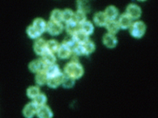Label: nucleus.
<instances>
[{"mask_svg":"<svg viewBox=\"0 0 158 118\" xmlns=\"http://www.w3.org/2000/svg\"><path fill=\"white\" fill-rule=\"evenodd\" d=\"M84 72L83 66L77 61H71L67 63L64 68L65 74L75 80H78L82 77Z\"/></svg>","mask_w":158,"mask_h":118,"instance_id":"nucleus-1","label":"nucleus"},{"mask_svg":"<svg viewBox=\"0 0 158 118\" xmlns=\"http://www.w3.org/2000/svg\"><path fill=\"white\" fill-rule=\"evenodd\" d=\"M129 29L131 35L136 39H140L144 36L146 30V26L144 22L137 21L132 22Z\"/></svg>","mask_w":158,"mask_h":118,"instance_id":"nucleus-2","label":"nucleus"},{"mask_svg":"<svg viewBox=\"0 0 158 118\" xmlns=\"http://www.w3.org/2000/svg\"><path fill=\"white\" fill-rule=\"evenodd\" d=\"M63 30V26L61 22L49 21L47 23L46 31L52 36H56L61 34Z\"/></svg>","mask_w":158,"mask_h":118,"instance_id":"nucleus-3","label":"nucleus"},{"mask_svg":"<svg viewBox=\"0 0 158 118\" xmlns=\"http://www.w3.org/2000/svg\"><path fill=\"white\" fill-rule=\"evenodd\" d=\"M126 13L132 20H137L141 16L142 10L138 5L131 3L127 6L126 9Z\"/></svg>","mask_w":158,"mask_h":118,"instance_id":"nucleus-4","label":"nucleus"},{"mask_svg":"<svg viewBox=\"0 0 158 118\" xmlns=\"http://www.w3.org/2000/svg\"><path fill=\"white\" fill-rule=\"evenodd\" d=\"M47 66H48L44 62V61L41 58V59H36V60L32 61L29 64L28 68L31 72L36 73L41 71L46 70Z\"/></svg>","mask_w":158,"mask_h":118,"instance_id":"nucleus-5","label":"nucleus"},{"mask_svg":"<svg viewBox=\"0 0 158 118\" xmlns=\"http://www.w3.org/2000/svg\"><path fill=\"white\" fill-rule=\"evenodd\" d=\"M103 43L106 47L113 49L117 46L118 40L115 34L108 32L103 37Z\"/></svg>","mask_w":158,"mask_h":118,"instance_id":"nucleus-6","label":"nucleus"},{"mask_svg":"<svg viewBox=\"0 0 158 118\" xmlns=\"http://www.w3.org/2000/svg\"><path fill=\"white\" fill-rule=\"evenodd\" d=\"M38 108V107L34 104V102H29L28 104H27L23 108V114L25 117H33L34 116L36 115Z\"/></svg>","mask_w":158,"mask_h":118,"instance_id":"nucleus-7","label":"nucleus"},{"mask_svg":"<svg viewBox=\"0 0 158 118\" xmlns=\"http://www.w3.org/2000/svg\"><path fill=\"white\" fill-rule=\"evenodd\" d=\"M58 57L61 59H67L73 55V49L65 44L61 43L57 51Z\"/></svg>","mask_w":158,"mask_h":118,"instance_id":"nucleus-8","label":"nucleus"},{"mask_svg":"<svg viewBox=\"0 0 158 118\" xmlns=\"http://www.w3.org/2000/svg\"><path fill=\"white\" fill-rule=\"evenodd\" d=\"M93 21L96 26L103 27L106 26L109 20L107 18L104 12L100 11L96 13L94 15Z\"/></svg>","mask_w":158,"mask_h":118,"instance_id":"nucleus-9","label":"nucleus"},{"mask_svg":"<svg viewBox=\"0 0 158 118\" xmlns=\"http://www.w3.org/2000/svg\"><path fill=\"white\" fill-rule=\"evenodd\" d=\"M118 23L119 24L120 28L123 30H127L130 28L132 23V19L125 13L122 14L118 17Z\"/></svg>","mask_w":158,"mask_h":118,"instance_id":"nucleus-10","label":"nucleus"},{"mask_svg":"<svg viewBox=\"0 0 158 118\" xmlns=\"http://www.w3.org/2000/svg\"><path fill=\"white\" fill-rule=\"evenodd\" d=\"M34 51L38 55L42 56L47 51L46 41L43 39H38L34 43Z\"/></svg>","mask_w":158,"mask_h":118,"instance_id":"nucleus-11","label":"nucleus"},{"mask_svg":"<svg viewBox=\"0 0 158 118\" xmlns=\"http://www.w3.org/2000/svg\"><path fill=\"white\" fill-rule=\"evenodd\" d=\"M36 115L40 118H52L53 116L50 108L46 104L38 107Z\"/></svg>","mask_w":158,"mask_h":118,"instance_id":"nucleus-12","label":"nucleus"},{"mask_svg":"<svg viewBox=\"0 0 158 118\" xmlns=\"http://www.w3.org/2000/svg\"><path fill=\"white\" fill-rule=\"evenodd\" d=\"M63 77H64V73L62 72L61 73H60V74L57 76L48 78V82H47L48 86L52 88H57L59 86H60L61 85Z\"/></svg>","mask_w":158,"mask_h":118,"instance_id":"nucleus-13","label":"nucleus"},{"mask_svg":"<svg viewBox=\"0 0 158 118\" xmlns=\"http://www.w3.org/2000/svg\"><path fill=\"white\" fill-rule=\"evenodd\" d=\"M65 30L68 35L73 36L76 32L80 30V24L73 19L71 21L66 22Z\"/></svg>","mask_w":158,"mask_h":118,"instance_id":"nucleus-14","label":"nucleus"},{"mask_svg":"<svg viewBox=\"0 0 158 118\" xmlns=\"http://www.w3.org/2000/svg\"><path fill=\"white\" fill-rule=\"evenodd\" d=\"M32 26L35 28L40 33L42 34L46 31L47 22L42 18H37L34 21Z\"/></svg>","mask_w":158,"mask_h":118,"instance_id":"nucleus-15","label":"nucleus"},{"mask_svg":"<svg viewBox=\"0 0 158 118\" xmlns=\"http://www.w3.org/2000/svg\"><path fill=\"white\" fill-rule=\"evenodd\" d=\"M104 13L109 21L116 20V18L118 17V10L116 7L113 6H108L106 9Z\"/></svg>","mask_w":158,"mask_h":118,"instance_id":"nucleus-16","label":"nucleus"},{"mask_svg":"<svg viewBox=\"0 0 158 118\" xmlns=\"http://www.w3.org/2000/svg\"><path fill=\"white\" fill-rule=\"evenodd\" d=\"M46 72L48 78L57 76L62 73L59 66L56 65V63L53 64V65L48 66L46 69Z\"/></svg>","mask_w":158,"mask_h":118,"instance_id":"nucleus-17","label":"nucleus"},{"mask_svg":"<svg viewBox=\"0 0 158 118\" xmlns=\"http://www.w3.org/2000/svg\"><path fill=\"white\" fill-rule=\"evenodd\" d=\"M74 40L77 44H83L88 40V37L87 34L83 32L81 30H79L73 35Z\"/></svg>","mask_w":158,"mask_h":118,"instance_id":"nucleus-18","label":"nucleus"},{"mask_svg":"<svg viewBox=\"0 0 158 118\" xmlns=\"http://www.w3.org/2000/svg\"><path fill=\"white\" fill-rule=\"evenodd\" d=\"M42 60L47 66L53 65L56 62V57L54 53L46 51L42 55Z\"/></svg>","mask_w":158,"mask_h":118,"instance_id":"nucleus-19","label":"nucleus"},{"mask_svg":"<svg viewBox=\"0 0 158 118\" xmlns=\"http://www.w3.org/2000/svg\"><path fill=\"white\" fill-rule=\"evenodd\" d=\"M80 30L87 34L88 36H90L94 31V26L92 22L86 20L80 24Z\"/></svg>","mask_w":158,"mask_h":118,"instance_id":"nucleus-20","label":"nucleus"},{"mask_svg":"<svg viewBox=\"0 0 158 118\" xmlns=\"http://www.w3.org/2000/svg\"><path fill=\"white\" fill-rule=\"evenodd\" d=\"M106 28H107L109 33L113 34H115L118 33L120 30L119 24L118 23V21L116 20H113V21H108L107 24L106 25Z\"/></svg>","mask_w":158,"mask_h":118,"instance_id":"nucleus-21","label":"nucleus"},{"mask_svg":"<svg viewBox=\"0 0 158 118\" xmlns=\"http://www.w3.org/2000/svg\"><path fill=\"white\" fill-rule=\"evenodd\" d=\"M48 80V77L46 74V70L41 71L36 73V75L35 77V81L38 85L43 86L44 85L47 84Z\"/></svg>","mask_w":158,"mask_h":118,"instance_id":"nucleus-22","label":"nucleus"},{"mask_svg":"<svg viewBox=\"0 0 158 118\" xmlns=\"http://www.w3.org/2000/svg\"><path fill=\"white\" fill-rule=\"evenodd\" d=\"M82 46L85 51V56L90 55V54L94 53L96 50V45L91 40H88L82 44Z\"/></svg>","mask_w":158,"mask_h":118,"instance_id":"nucleus-23","label":"nucleus"},{"mask_svg":"<svg viewBox=\"0 0 158 118\" xmlns=\"http://www.w3.org/2000/svg\"><path fill=\"white\" fill-rule=\"evenodd\" d=\"M59 46H60V44L55 39H51V40L46 42L47 51H50L53 53L57 52Z\"/></svg>","mask_w":158,"mask_h":118,"instance_id":"nucleus-24","label":"nucleus"},{"mask_svg":"<svg viewBox=\"0 0 158 118\" xmlns=\"http://www.w3.org/2000/svg\"><path fill=\"white\" fill-rule=\"evenodd\" d=\"M90 0H77L78 9L82 10L86 13L90 11Z\"/></svg>","mask_w":158,"mask_h":118,"instance_id":"nucleus-25","label":"nucleus"},{"mask_svg":"<svg viewBox=\"0 0 158 118\" xmlns=\"http://www.w3.org/2000/svg\"><path fill=\"white\" fill-rule=\"evenodd\" d=\"M74 20L78 23L79 24H82L83 22L86 21V13L82 10L78 9L77 11L74 14Z\"/></svg>","mask_w":158,"mask_h":118,"instance_id":"nucleus-26","label":"nucleus"},{"mask_svg":"<svg viewBox=\"0 0 158 118\" xmlns=\"http://www.w3.org/2000/svg\"><path fill=\"white\" fill-rule=\"evenodd\" d=\"M75 80L71 77H69L64 73V77L63 78V81L61 83L62 86L65 88H71L75 85Z\"/></svg>","mask_w":158,"mask_h":118,"instance_id":"nucleus-27","label":"nucleus"},{"mask_svg":"<svg viewBox=\"0 0 158 118\" xmlns=\"http://www.w3.org/2000/svg\"><path fill=\"white\" fill-rule=\"evenodd\" d=\"M50 21L57 22H61L63 21L62 11L57 9L53 10L50 14Z\"/></svg>","mask_w":158,"mask_h":118,"instance_id":"nucleus-28","label":"nucleus"},{"mask_svg":"<svg viewBox=\"0 0 158 118\" xmlns=\"http://www.w3.org/2000/svg\"><path fill=\"white\" fill-rule=\"evenodd\" d=\"M33 102H34L38 107L45 105L47 102V97L46 96L43 94V93H40L35 98L33 99Z\"/></svg>","mask_w":158,"mask_h":118,"instance_id":"nucleus-29","label":"nucleus"},{"mask_svg":"<svg viewBox=\"0 0 158 118\" xmlns=\"http://www.w3.org/2000/svg\"><path fill=\"white\" fill-rule=\"evenodd\" d=\"M27 35L28 36V37L30 38L34 39H38L42 35V34L40 33L32 25L28 26V28L27 29Z\"/></svg>","mask_w":158,"mask_h":118,"instance_id":"nucleus-30","label":"nucleus"},{"mask_svg":"<svg viewBox=\"0 0 158 118\" xmlns=\"http://www.w3.org/2000/svg\"><path fill=\"white\" fill-rule=\"evenodd\" d=\"M40 93V90L37 86H31L27 90V95L28 97L31 99H34Z\"/></svg>","mask_w":158,"mask_h":118,"instance_id":"nucleus-31","label":"nucleus"},{"mask_svg":"<svg viewBox=\"0 0 158 118\" xmlns=\"http://www.w3.org/2000/svg\"><path fill=\"white\" fill-rule=\"evenodd\" d=\"M74 14H75V13L70 9H66L63 10V11H62L63 21L66 23L71 21V20L74 18Z\"/></svg>","mask_w":158,"mask_h":118,"instance_id":"nucleus-32","label":"nucleus"},{"mask_svg":"<svg viewBox=\"0 0 158 118\" xmlns=\"http://www.w3.org/2000/svg\"><path fill=\"white\" fill-rule=\"evenodd\" d=\"M62 43L65 44V45H67L69 47H70L72 49L77 44L75 42V41L74 40L73 36H71V35H69L67 37H66L65 39H64V40L62 42Z\"/></svg>","mask_w":158,"mask_h":118,"instance_id":"nucleus-33","label":"nucleus"},{"mask_svg":"<svg viewBox=\"0 0 158 118\" xmlns=\"http://www.w3.org/2000/svg\"><path fill=\"white\" fill-rule=\"evenodd\" d=\"M138 1H139V2H145V1H146V0H138Z\"/></svg>","mask_w":158,"mask_h":118,"instance_id":"nucleus-34","label":"nucleus"}]
</instances>
